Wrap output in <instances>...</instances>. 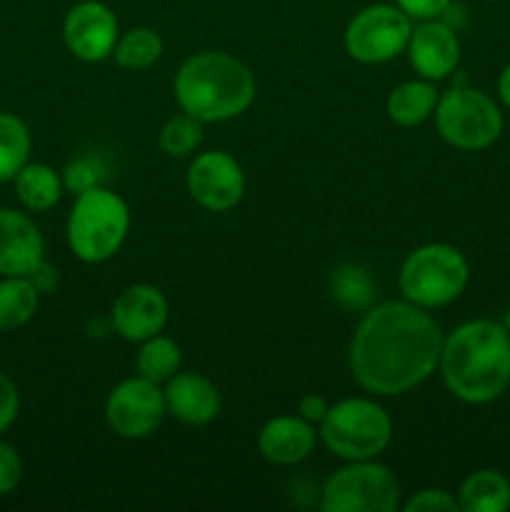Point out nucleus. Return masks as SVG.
<instances>
[{
  "instance_id": "nucleus-23",
  "label": "nucleus",
  "mask_w": 510,
  "mask_h": 512,
  "mask_svg": "<svg viewBox=\"0 0 510 512\" xmlns=\"http://www.w3.org/2000/svg\"><path fill=\"white\" fill-rule=\"evenodd\" d=\"M180 363H183L180 345L173 338L160 333L143 340L138 355H135V370H138V375H143V378L153 380L158 385L168 383L180 370Z\"/></svg>"
},
{
  "instance_id": "nucleus-35",
  "label": "nucleus",
  "mask_w": 510,
  "mask_h": 512,
  "mask_svg": "<svg viewBox=\"0 0 510 512\" xmlns=\"http://www.w3.org/2000/svg\"><path fill=\"white\" fill-rule=\"evenodd\" d=\"M500 323H503V328L508 330V335H510V308L505 310V315H503V320H500Z\"/></svg>"
},
{
  "instance_id": "nucleus-3",
  "label": "nucleus",
  "mask_w": 510,
  "mask_h": 512,
  "mask_svg": "<svg viewBox=\"0 0 510 512\" xmlns=\"http://www.w3.org/2000/svg\"><path fill=\"white\" fill-rule=\"evenodd\" d=\"M173 93L180 110L200 123H225L253 105L258 85L243 60L220 50H203L180 65Z\"/></svg>"
},
{
  "instance_id": "nucleus-21",
  "label": "nucleus",
  "mask_w": 510,
  "mask_h": 512,
  "mask_svg": "<svg viewBox=\"0 0 510 512\" xmlns=\"http://www.w3.org/2000/svg\"><path fill=\"white\" fill-rule=\"evenodd\" d=\"M40 308V293L28 275H3L0 278V333H15L35 318Z\"/></svg>"
},
{
  "instance_id": "nucleus-17",
  "label": "nucleus",
  "mask_w": 510,
  "mask_h": 512,
  "mask_svg": "<svg viewBox=\"0 0 510 512\" xmlns=\"http://www.w3.org/2000/svg\"><path fill=\"white\" fill-rule=\"evenodd\" d=\"M163 395L168 415H173L183 425L200 428V425L213 423L220 413L218 385L200 373H180L178 370L165 383Z\"/></svg>"
},
{
  "instance_id": "nucleus-14",
  "label": "nucleus",
  "mask_w": 510,
  "mask_h": 512,
  "mask_svg": "<svg viewBox=\"0 0 510 512\" xmlns=\"http://www.w3.org/2000/svg\"><path fill=\"white\" fill-rule=\"evenodd\" d=\"M110 320L120 338L140 345L143 340L163 333L168 323V298L155 285L135 283L115 298Z\"/></svg>"
},
{
  "instance_id": "nucleus-13",
  "label": "nucleus",
  "mask_w": 510,
  "mask_h": 512,
  "mask_svg": "<svg viewBox=\"0 0 510 512\" xmlns=\"http://www.w3.org/2000/svg\"><path fill=\"white\" fill-rule=\"evenodd\" d=\"M405 53L420 78L438 83L453 75L460 63L458 30L443 18L415 20Z\"/></svg>"
},
{
  "instance_id": "nucleus-27",
  "label": "nucleus",
  "mask_w": 510,
  "mask_h": 512,
  "mask_svg": "<svg viewBox=\"0 0 510 512\" xmlns=\"http://www.w3.org/2000/svg\"><path fill=\"white\" fill-rule=\"evenodd\" d=\"M63 185L68 193L80 195L85 190L100 188L105 180V163L98 155H80L63 168Z\"/></svg>"
},
{
  "instance_id": "nucleus-22",
  "label": "nucleus",
  "mask_w": 510,
  "mask_h": 512,
  "mask_svg": "<svg viewBox=\"0 0 510 512\" xmlns=\"http://www.w3.org/2000/svg\"><path fill=\"white\" fill-rule=\"evenodd\" d=\"M33 138L23 118L15 113H0V185L13 183L15 175L30 163Z\"/></svg>"
},
{
  "instance_id": "nucleus-6",
  "label": "nucleus",
  "mask_w": 510,
  "mask_h": 512,
  "mask_svg": "<svg viewBox=\"0 0 510 512\" xmlns=\"http://www.w3.org/2000/svg\"><path fill=\"white\" fill-rule=\"evenodd\" d=\"M318 438L335 458L375 460L393 440V420L370 398H345L330 405L318 425Z\"/></svg>"
},
{
  "instance_id": "nucleus-2",
  "label": "nucleus",
  "mask_w": 510,
  "mask_h": 512,
  "mask_svg": "<svg viewBox=\"0 0 510 512\" xmlns=\"http://www.w3.org/2000/svg\"><path fill=\"white\" fill-rule=\"evenodd\" d=\"M438 373L453 398L488 405L510 388V335L498 320H468L443 338Z\"/></svg>"
},
{
  "instance_id": "nucleus-5",
  "label": "nucleus",
  "mask_w": 510,
  "mask_h": 512,
  "mask_svg": "<svg viewBox=\"0 0 510 512\" xmlns=\"http://www.w3.org/2000/svg\"><path fill=\"white\" fill-rule=\"evenodd\" d=\"M468 280L470 265L455 245L428 243L403 260L398 288L408 303L435 310L455 303L468 288Z\"/></svg>"
},
{
  "instance_id": "nucleus-18",
  "label": "nucleus",
  "mask_w": 510,
  "mask_h": 512,
  "mask_svg": "<svg viewBox=\"0 0 510 512\" xmlns=\"http://www.w3.org/2000/svg\"><path fill=\"white\" fill-rule=\"evenodd\" d=\"M15 198L28 213H48L65 193L63 175L48 163H25L13 178Z\"/></svg>"
},
{
  "instance_id": "nucleus-9",
  "label": "nucleus",
  "mask_w": 510,
  "mask_h": 512,
  "mask_svg": "<svg viewBox=\"0 0 510 512\" xmlns=\"http://www.w3.org/2000/svg\"><path fill=\"white\" fill-rule=\"evenodd\" d=\"M413 23L395 3H373L358 10L345 25V50L363 65L388 63L405 53Z\"/></svg>"
},
{
  "instance_id": "nucleus-16",
  "label": "nucleus",
  "mask_w": 510,
  "mask_h": 512,
  "mask_svg": "<svg viewBox=\"0 0 510 512\" xmlns=\"http://www.w3.org/2000/svg\"><path fill=\"white\" fill-rule=\"evenodd\" d=\"M315 443L318 430L300 415H275L258 433V453L278 468H293L308 460Z\"/></svg>"
},
{
  "instance_id": "nucleus-26",
  "label": "nucleus",
  "mask_w": 510,
  "mask_h": 512,
  "mask_svg": "<svg viewBox=\"0 0 510 512\" xmlns=\"http://www.w3.org/2000/svg\"><path fill=\"white\" fill-rule=\"evenodd\" d=\"M203 143V123L188 113H178L165 120L158 133V145L170 158H188Z\"/></svg>"
},
{
  "instance_id": "nucleus-33",
  "label": "nucleus",
  "mask_w": 510,
  "mask_h": 512,
  "mask_svg": "<svg viewBox=\"0 0 510 512\" xmlns=\"http://www.w3.org/2000/svg\"><path fill=\"white\" fill-rule=\"evenodd\" d=\"M28 278L33 280V285L38 288L40 295H48V293H53L55 285H58V270H55L48 260H43V263H40L38 268L28 275Z\"/></svg>"
},
{
  "instance_id": "nucleus-31",
  "label": "nucleus",
  "mask_w": 510,
  "mask_h": 512,
  "mask_svg": "<svg viewBox=\"0 0 510 512\" xmlns=\"http://www.w3.org/2000/svg\"><path fill=\"white\" fill-rule=\"evenodd\" d=\"M393 3L398 5L408 18L428 20V18H440L453 0H393Z\"/></svg>"
},
{
  "instance_id": "nucleus-4",
  "label": "nucleus",
  "mask_w": 510,
  "mask_h": 512,
  "mask_svg": "<svg viewBox=\"0 0 510 512\" xmlns=\"http://www.w3.org/2000/svg\"><path fill=\"white\" fill-rule=\"evenodd\" d=\"M130 230V208L105 185L75 195L65 223V238L73 255L83 263L98 265L123 248Z\"/></svg>"
},
{
  "instance_id": "nucleus-29",
  "label": "nucleus",
  "mask_w": 510,
  "mask_h": 512,
  "mask_svg": "<svg viewBox=\"0 0 510 512\" xmlns=\"http://www.w3.org/2000/svg\"><path fill=\"white\" fill-rule=\"evenodd\" d=\"M405 512H458V498L448 490L440 488H425L418 490L408 503L403 505Z\"/></svg>"
},
{
  "instance_id": "nucleus-10",
  "label": "nucleus",
  "mask_w": 510,
  "mask_h": 512,
  "mask_svg": "<svg viewBox=\"0 0 510 512\" xmlns=\"http://www.w3.org/2000/svg\"><path fill=\"white\" fill-rule=\"evenodd\" d=\"M165 415L163 388L143 375L118 383L105 400V423L123 440L150 438Z\"/></svg>"
},
{
  "instance_id": "nucleus-1",
  "label": "nucleus",
  "mask_w": 510,
  "mask_h": 512,
  "mask_svg": "<svg viewBox=\"0 0 510 512\" xmlns=\"http://www.w3.org/2000/svg\"><path fill=\"white\" fill-rule=\"evenodd\" d=\"M443 338L433 315L408 300L370 305L350 338V373L365 393H410L438 370Z\"/></svg>"
},
{
  "instance_id": "nucleus-32",
  "label": "nucleus",
  "mask_w": 510,
  "mask_h": 512,
  "mask_svg": "<svg viewBox=\"0 0 510 512\" xmlns=\"http://www.w3.org/2000/svg\"><path fill=\"white\" fill-rule=\"evenodd\" d=\"M328 408H330V403L323 398V395H320V393H308V395H303V398H300L298 415H300V418L308 420V423L320 425V420L325 418Z\"/></svg>"
},
{
  "instance_id": "nucleus-25",
  "label": "nucleus",
  "mask_w": 510,
  "mask_h": 512,
  "mask_svg": "<svg viewBox=\"0 0 510 512\" xmlns=\"http://www.w3.org/2000/svg\"><path fill=\"white\" fill-rule=\"evenodd\" d=\"M160 55H163V38L158 30L138 25V28H130L128 33H120L110 58L125 70H145L153 68Z\"/></svg>"
},
{
  "instance_id": "nucleus-12",
  "label": "nucleus",
  "mask_w": 510,
  "mask_h": 512,
  "mask_svg": "<svg viewBox=\"0 0 510 512\" xmlns=\"http://www.w3.org/2000/svg\"><path fill=\"white\" fill-rule=\"evenodd\" d=\"M118 38V18L103 0H80L65 13V48L83 63H100V60L110 58Z\"/></svg>"
},
{
  "instance_id": "nucleus-19",
  "label": "nucleus",
  "mask_w": 510,
  "mask_h": 512,
  "mask_svg": "<svg viewBox=\"0 0 510 512\" xmlns=\"http://www.w3.org/2000/svg\"><path fill=\"white\" fill-rule=\"evenodd\" d=\"M438 98L440 90L433 80H405V83L395 85V88L390 90L385 110H388V118L393 120V123L403 125V128H415V125L433 118Z\"/></svg>"
},
{
  "instance_id": "nucleus-15",
  "label": "nucleus",
  "mask_w": 510,
  "mask_h": 512,
  "mask_svg": "<svg viewBox=\"0 0 510 512\" xmlns=\"http://www.w3.org/2000/svg\"><path fill=\"white\" fill-rule=\"evenodd\" d=\"M45 260V238L30 213L0 208V278L30 275Z\"/></svg>"
},
{
  "instance_id": "nucleus-7",
  "label": "nucleus",
  "mask_w": 510,
  "mask_h": 512,
  "mask_svg": "<svg viewBox=\"0 0 510 512\" xmlns=\"http://www.w3.org/2000/svg\"><path fill=\"white\" fill-rule=\"evenodd\" d=\"M435 130L458 150H485L503 135V110L488 93L470 85H453L435 105Z\"/></svg>"
},
{
  "instance_id": "nucleus-28",
  "label": "nucleus",
  "mask_w": 510,
  "mask_h": 512,
  "mask_svg": "<svg viewBox=\"0 0 510 512\" xmlns=\"http://www.w3.org/2000/svg\"><path fill=\"white\" fill-rule=\"evenodd\" d=\"M23 473L25 465L18 448L0 438V498L18 490V485L23 483Z\"/></svg>"
},
{
  "instance_id": "nucleus-20",
  "label": "nucleus",
  "mask_w": 510,
  "mask_h": 512,
  "mask_svg": "<svg viewBox=\"0 0 510 512\" xmlns=\"http://www.w3.org/2000/svg\"><path fill=\"white\" fill-rule=\"evenodd\" d=\"M455 498L463 512H505L510 508V480L493 468L473 470Z\"/></svg>"
},
{
  "instance_id": "nucleus-8",
  "label": "nucleus",
  "mask_w": 510,
  "mask_h": 512,
  "mask_svg": "<svg viewBox=\"0 0 510 512\" xmlns=\"http://www.w3.org/2000/svg\"><path fill=\"white\" fill-rule=\"evenodd\" d=\"M398 508L400 483L378 458L350 460L320 490V510L325 512H395Z\"/></svg>"
},
{
  "instance_id": "nucleus-30",
  "label": "nucleus",
  "mask_w": 510,
  "mask_h": 512,
  "mask_svg": "<svg viewBox=\"0 0 510 512\" xmlns=\"http://www.w3.org/2000/svg\"><path fill=\"white\" fill-rule=\"evenodd\" d=\"M20 415V393L15 380L0 370V438L13 428Z\"/></svg>"
},
{
  "instance_id": "nucleus-24",
  "label": "nucleus",
  "mask_w": 510,
  "mask_h": 512,
  "mask_svg": "<svg viewBox=\"0 0 510 512\" xmlns=\"http://www.w3.org/2000/svg\"><path fill=\"white\" fill-rule=\"evenodd\" d=\"M328 290L338 305L348 310H368L373 303L375 283L368 268L358 263H343L330 273Z\"/></svg>"
},
{
  "instance_id": "nucleus-11",
  "label": "nucleus",
  "mask_w": 510,
  "mask_h": 512,
  "mask_svg": "<svg viewBox=\"0 0 510 512\" xmlns=\"http://www.w3.org/2000/svg\"><path fill=\"white\" fill-rule=\"evenodd\" d=\"M185 185L195 203L210 213H228L243 200L245 173L225 150H205L188 165Z\"/></svg>"
},
{
  "instance_id": "nucleus-34",
  "label": "nucleus",
  "mask_w": 510,
  "mask_h": 512,
  "mask_svg": "<svg viewBox=\"0 0 510 512\" xmlns=\"http://www.w3.org/2000/svg\"><path fill=\"white\" fill-rule=\"evenodd\" d=\"M498 98L510 110V63L498 75Z\"/></svg>"
}]
</instances>
